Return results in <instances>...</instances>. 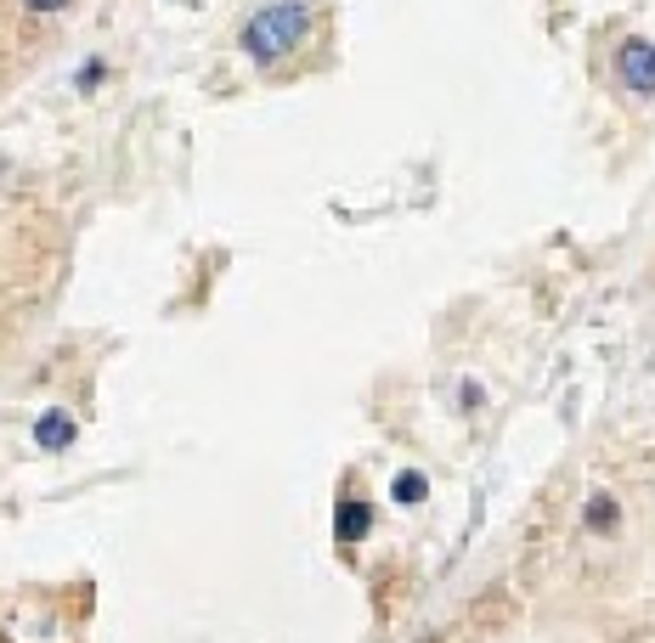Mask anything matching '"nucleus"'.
Listing matches in <instances>:
<instances>
[{
	"mask_svg": "<svg viewBox=\"0 0 655 643\" xmlns=\"http://www.w3.org/2000/svg\"><path fill=\"white\" fill-rule=\"evenodd\" d=\"M582 525H588L593 536H611V531L622 525V503L611 497V491H593L588 508H582Z\"/></svg>",
	"mask_w": 655,
	"mask_h": 643,
	"instance_id": "obj_3",
	"label": "nucleus"
},
{
	"mask_svg": "<svg viewBox=\"0 0 655 643\" xmlns=\"http://www.w3.org/2000/svg\"><path fill=\"white\" fill-rule=\"evenodd\" d=\"M305 34H311V0H266V7H255L249 23L238 29V45H244L249 63L277 68Z\"/></svg>",
	"mask_w": 655,
	"mask_h": 643,
	"instance_id": "obj_1",
	"label": "nucleus"
},
{
	"mask_svg": "<svg viewBox=\"0 0 655 643\" xmlns=\"http://www.w3.org/2000/svg\"><path fill=\"white\" fill-rule=\"evenodd\" d=\"M97 79H103V63H85V74H79V90H90Z\"/></svg>",
	"mask_w": 655,
	"mask_h": 643,
	"instance_id": "obj_8",
	"label": "nucleus"
},
{
	"mask_svg": "<svg viewBox=\"0 0 655 643\" xmlns=\"http://www.w3.org/2000/svg\"><path fill=\"white\" fill-rule=\"evenodd\" d=\"M367 531H373V508H367L362 497H345L340 514H334V536H340V542H362Z\"/></svg>",
	"mask_w": 655,
	"mask_h": 643,
	"instance_id": "obj_4",
	"label": "nucleus"
},
{
	"mask_svg": "<svg viewBox=\"0 0 655 643\" xmlns=\"http://www.w3.org/2000/svg\"><path fill=\"white\" fill-rule=\"evenodd\" d=\"M63 7H68V0H23V12H34V18H52Z\"/></svg>",
	"mask_w": 655,
	"mask_h": 643,
	"instance_id": "obj_7",
	"label": "nucleus"
},
{
	"mask_svg": "<svg viewBox=\"0 0 655 643\" xmlns=\"http://www.w3.org/2000/svg\"><path fill=\"white\" fill-rule=\"evenodd\" d=\"M430 497V480L425 474H401L396 480V503H425Z\"/></svg>",
	"mask_w": 655,
	"mask_h": 643,
	"instance_id": "obj_6",
	"label": "nucleus"
},
{
	"mask_svg": "<svg viewBox=\"0 0 655 643\" xmlns=\"http://www.w3.org/2000/svg\"><path fill=\"white\" fill-rule=\"evenodd\" d=\"M616 79H622L633 96H655V40L627 34V40L616 45Z\"/></svg>",
	"mask_w": 655,
	"mask_h": 643,
	"instance_id": "obj_2",
	"label": "nucleus"
},
{
	"mask_svg": "<svg viewBox=\"0 0 655 643\" xmlns=\"http://www.w3.org/2000/svg\"><path fill=\"white\" fill-rule=\"evenodd\" d=\"M0 181H7V159H0Z\"/></svg>",
	"mask_w": 655,
	"mask_h": 643,
	"instance_id": "obj_9",
	"label": "nucleus"
},
{
	"mask_svg": "<svg viewBox=\"0 0 655 643\" xmlns=\"http://www.w3.org/2000/svg\"><path fill=\"white\" fill-rule=\"evenodd\" d=\"M74 435H79V429H74V418H68V412H45V418L34 424V440H40L45 452H63V447H74Z\"/></svg>",
	"mask_w": 655,
	"mask_h": 643,
	"instance_id": "obj_5",
	"label": "nucleus"
}]
</instances>
